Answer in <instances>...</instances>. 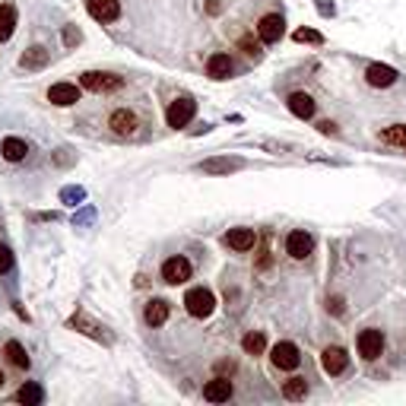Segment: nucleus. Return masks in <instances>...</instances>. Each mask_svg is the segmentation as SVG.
<instances>
[{
	"mask_svg": "<svg viewBox=\"0 0 406 406\" xmlns=\"http://www.w3.org/2000/svg\"><path fill=\"white\" fill-rule=\"evenodd\" d=\"M184 308L191 317H197V321H203V317H210L216 311V296L210 289H203V286H197V289H191L184 296Z\"/></svg>",
	"mask_w": 406,
	"mask_h": 406,
	"instance_id": "2",
	"label": "nucleus"
},
{
	"mask_svg": "<svg viewBox=\"0 0 406 406\" xmlns=\"http://www.w3.org/2000/svg\"><path fill=\"white\" fill-rule=\"evenodd\" d=\"M194 111H197V102H194L191 96H178L172 105H168V111H166L168 127H175V131L187 127V124H191V117H194Z\"/></svg>",
	"mask_w": 406,
	"mask_h": 406,
	"instance_id": "3",
	"label": "nucleus"
},
{
	"mask_svg": "<svg viewBox=\"0 0 406 406\" xmlns=\"http://www.w3.org/2000/svg\"><path fill=\"white\" fill-rule=\"evenodd\" d=\"M232 70H235V64H232V57H229V55H213L207 61V76H210V80H229Z\"/></svg>",
	"mask_w": 406,
	"mask_h": 406,
	"instance_id": "18",
	"label": "nucleus"
},
{
	"mask_svg": "<svg viewBox=\"0 0 406 406\" xmlns=\"http://www.w3.org/2000/svg\"><path fill=\"white\" fill-rule=\"evenodd\" d=\"M365 80H368V86H375V89H387V86L397 83V70L387 67V64H372V67L365 70Z\"/></svg>",
	"mask_w": 406,
	"mask_h": 406,
	"instance_id": "13",
	"label": "nucleus"
},
{
	"mask_svg": "<svg viewBox=\"0 0 406 406\" xmlns=\"http://www.w3.org/2000/svg\"><path fill=\"white\" fill-rule=\"evenodd\" d=\"M48 102L51 105H61V108L76 105V102H80V86H76V83H55L48 89Z\"/></svg>",
	"mask_w": 406,
	"mask_h": 406,
	"instance_id": "14",
	"label": "nucleus"
},
{
	"mask_svg": "<svg viewBox=\"0 0 406 406\" xmlns=\"http://www.w3.org/2000/svg\"><path fill=\"white\" fill-rule=\"evenodd\" d=\"M86 10H89V16H92V20H99V22L121 20V0H89Z\"/></svg>",
	"mask_w": 406,
	"mask_h": 406,
	"instance_id": "11",
	"label": "nucleus"
},
{
	"mask_svg": "<svg viewBox=\"0 0 406 406\" xmlns=\"http://www.w3.org/2000/svg\"><path fill=\"white\" fill-rule=\"evenodd\" d=\"M16 400L26 403V406H38L45 400V393H42V387H38V384H22L20 391H16Z\"/></svg>",
	"mask_w": 406,
	"mask_h": 406,
	"instance_id": "26",
	"label": "nucleus"
},
{
	"mask_svg": "<svg viewBox=\"0 0 406 406\" xmlns=\"http://www.w3.org/2000/svg\"><path fill=\"white\" fill-rule=\"evenodd\" d=\"M321 368L331 375V378L343 375L346 368H349V356H346L343 346H327V349L321 352Z\"/></svg>",
	"mask_w": 406,
	"mask_h": 406,
	"instance_id": "6",
	"label": "nucleus"
},
{
	"mask_svg": "<svg viewBox=\"0 0 406 406\" xmlns=\"http://www.w3.org/2000/svg\"><path fill=\"white\" fill-rule=\"evenodd\" d=\"M64 200H83V191H80V187H67V191H64Z\"/></svg>",
	"mask_w": 406,
	"mask_h": 406,
	"instance_id": "33",
	"label": "nucleus"
},
{
	"mask_svg": "<svg viewBox=\"0 0 406 406\" xmlns=\"http://www.w3.org/2000/svg\"><path fill=\"white\" fill-rule=\"evenodd\" d=\"M317 131H321V133H333V131H337V124H331V121H321V124H317Z\"/></svg>",
	"mask_w": 406,
	"mask_h": 406,
	"instance_id": "35",
	"label": "nucleus"
},
{
	"mask_svg": "<svg viewBox=\"0 0 406 406\" xmlns=\"http://www.w3.org/2000/svg\"><path fill=\"white\" fill-rule=\"evenodd\" d=\"M3 356L10 358V365H16V368H29V352L22 343H16V340H10L7 346H3Z\"/></svg>",
	"mask_w": 406,
	"mask_h": 406,
	"instance_id": "24",
	"label": "nucleus"
},
{
	"mask_svg": "<svg viewBox=\"0 0 406 406\" xmlns=\"http://www.w3.org/2000/svg\"><path fill=\"white\" fill-rule=\"evenodd\" d=\"M296 42L321 45V42H324V35H321V32H314V29H298V32H296Z\"/></svg>",
	"mask_w": 406,
	"mask_h": 406,
	"instance_id": "29",
	"label": "nucleus"
},
{
	"mask_svg": "<svg viewBox=\"0 0 406 406\" xmlns=\"http://www.w3.org/2000/svg\"><path fill=\"white\" fill-rule=\"evenodd\" d=\"M311 251H314V238H311L308 232H302V229L289 232V238H286V254H289L292 261H305Z\"/></svg>",
	"mask_w": 406,
	"mask_h": 406,
	"instance_id": "8",
	"label": "nucleus"
},
{
	"mask_svg": "<svg viewBox=\"0 0 406 406\" xmlns=\"http://www.w3.org/2000/svg\"><path fill=\"white\" fill-rule=\"evenodd\" d=\"M282 32H286V22H282L280 13H267L261 22H257V35H261V42H263V45L280 42Z\"/></svg>",
	"mask_w": 406,
	"mask_h": 406,
	"instance_id": "10",
	"label": "nucleus"
},
{
	"mask_svg": "<svg viewBox=\"0 0 406 406\" xmlns=\"http://www.w3.org/2000/svg\"><path fill=\"white\" fill-rule=\"evenodd\" d=\"M191 273H194L191 261L181 257V254L168 257V261L162 263V280H166L168 286H181V282H187V280H191Z\"/></svg>",
	"mask_w": 406,
	"mask_h": 406,
	"instance_id": "5",
	"label": "nucleus"
},
{
	"mask_svg": "<svg viewBox=\"0 0 406 406\" xmlns=\"http://www.w3.org/2000/svg\"><path fill=\"white\" fill-rule=\"evenodd\" d=\"M48 61H51V51H48V48H42V45H35V48H29L26 55L20 57V64H22V67H26V70H42Z\"/></svg>",
	"mask_w": 406,
	"mask_h": 406,
	"instance_id": "21",
	"label": "nucleus"
},
{
	"mask_svg": "<svg viewBox=\"0 0 406 406\" xmlns=\"http://www.w3.org/2000/svg\"><path fill=\"white\" fill-rule=\"evenodd\" d=\"M286 105H289V111L296 117H302V121H308V117L314 115V99H311L308 92H292Z\"/></svg>",
	"mask_w": 406,
	"mask_h": 406,
	"instance_id": "19",
	"label": "nucleus"
},
{
	"mask_svg": "<svg viewBox=\"0 0 406 406\" xmlns=\"http://www.w3.org/2000/svg\"><path fill=\"white\" fill-rule=\"evenodd\" d=\"M270 358H273V365L282 368V372H296L298 365H302V356H298L296 343H276L273 352H270Z\"/></svg>",
	"mask_w": 406,
	"mask_h": 406,
	"instance_id": "7",
	"label": "nucleus"
},
{
	"mask_svg": "<svg viewBox=\"0 0 406 406\" xmlns=\"http://www.w3.org/2000/svg\"><path fill=\"white\" fill-rule=\"evenodd\" d=\"M143 321L150 324V327H162V324L168 321V302L166 298H152V302H146Z\"/></svg>",
	"mask_w": 406,
	"mask_h": 406,
	"instance_id": "16",
	"label": "nucleus"
},
{
	"mask_svg": "<svg viewBox=\"0 0 406 406\" xmlns=\"http://www.w3.org/2000/svg\"><path fill=\"white\" fill-rule=\"evenodd\" d=\"M16 32V7L13 3H3L0 7V42H10Z\"/></svg>",
	"mask_w": 406,
	"mask_h": 406,
	"instance_id": "23",
	"label": "nucleus"
},
{
	"mask_svg": "<svg viewBox=\"0 0 406 406\" xmlns=\"http://www.w3.org/2000/svg\"><path fill=\"white\" fill-rule=\"evenodd\" d=\"M381 140L391 146H406V124H393L387 131H381Z\"/></svg>",
	"mask_w": 406,
	"mask_h": 406,
	"instance_id": "28",
	"label": "nucleus"
},
{
	"mask_svg": "<svg viewBox=\"0 0 406 406\" xmlns=\"http://www.w3.org/2000/svg\"><path fill=\"white\" fill-rule=\"evenodd\" d=\"M10 270H13V254L7 245H0V273H10Z\"/></svg>",
	"mask_w": 406,
	"mask_h": 406,
	"instance_id": "30",
	"label": "nucleus"
},
{
	"mask_svg": "<svg viewBox=\"0 0 406 406\" xmlns=\"http://www.w3.org/2000/svg\"><path fill=\"white\" fill-rule=\"evenodd\" d=\"M238 168H241V159H207V162H200L203 175H229V172H238Z\"/></svg>",
	"mask_w": 406,
	"mask_h": 406,
	"instance_id": "20",
	"label": "nucleus"
},
{
	"mask_svg": "<svg viewBox=\"0 0 406 406\" xmlns=\"http://www.w3.org/2000/svg\"><path fill=\"white\" fill-rule=\"evenodd\" d=\"M108 127L117 133V137H133L137 127H140V121H137V115H133L131 108H117L115 115L108 117Z\"/></svg>",
	"mask_w": 406,
	"mask_h": 406,
	"instance_id": "9",
	"label": "nucleus"
},
{
	"mask_svg": "<svg viewBox=\"0 0 406 406\" xmlns=\"http://www.w3.org/2000/svg\"><path fill=\"white\" fill-rule=\"evenodd\" d=\"M80 38H83V35H80V29H76V26H67V29H64V45H67V48L80 45Z\"/></svg>",
	"mask_w": 406,
	"mask_h": 406,
	"instance_id": "31",
	"label": "nucleus"
},
{
	"mask_svg": "<svg viewBox=\"0 0 406 406\" xmlns=\"http://www.w3.org/2000/svg\"><path fill=\"white\" fill-rule=\"evenodd\" d=\"M356 346H358V356H362L365 362H375V358H381V352H384V333L368 327V331L358 333Z\"/></svg>",
	"mask_w": 406,
	"mask_h": 406,
	"instance_id": "4",
	"label": "nucleus"
},
{
	"mask_svg": "<svg viewBox=\"0 0 406 406\" xmlns=\"http://www.w3.org/2000/svg\"><path fill=\"white\" fill-rule=\"evenodd\" d=\"M0 152H3L7 162H22L26 152H29V146H26V140H20V137H7L3 143H0Z\"/></svg>",
	"mask_w": 406,
	"mask_h": 406,
	"instance_id": "22",
	"label": "nucleus"
},
{
	"mask_svg": "<svg viewBox=\"0 0 406 406\" xmlns=\"http://www.w3.org/2000/svg\"><path fill=\"white\" fill-rule=\"evenodd\" d=\"M241 349L248 352V356H261L267 349V340H263V333H248V337L241 340Z\"/></svg>",
	"mask_w": 406,
	"mask_h": 406,
	"instance_id": "27",
	"label": "nucleus"
},
{
	"mask_svg": "<svg viewBox=\"0 0 406 406\" xmlns=\"http://www.w3.org/2000/svg\"><path fill=\"white\" fill-rule=\"evenodd\" d=\"M327 308H331L333 314H343V298H331V302H327Z\"/></svg>",
	"mask_w": 406,
	"mask_h": 406,
	"instance_id": "34",
	"label": "nucleus"
},
{
	"mask_svg": "<svg viewBox=\"0 0 406 406\" xmlns=\"http://www.w3.org/2000/svg\"><path fill=\"white\" fill-rule=\"evenodd\" d=\"M229 397H232V381L229 378H213L203 387V400H210V403H226Z\"/></svg>",
	"mask_w": 406,
	"mask_h": 406,
	"instance_id": "17",
	"label": "nucleus"
},
{
	"mask_svg": "<svg viewBox=\"0 0 406 406\" xmlns=\"http://www.w3.org/2000/svg\"><path fill=\"white\" fill-rule=\"evenodd\" d=\"M241 51H245V55L248 57H261V42H251V38H241Z\"/></svg>",
	"mask_w": 406,
	"mask_h": 406,
	"instance_id": "32",
	"label": "nucleus"
},
{
	"mask_svg": "<svg viewBox=\"0 0 406 406\" xmlns=\"http://www.w3.org/2000/svg\"><path fill=\"white\" fill-rule=\"evenodd\" d=\"M70 327L73 331H80V333H86V337H92V340H99V343H108V333H105V327H99L96 321H89V317L83 314V311H76L73 317H70Z\"/></svg>",
	"mask_w": 406,
	"mask_h": 406,
	"instance_id": "15",
	"label": "nucleus"
},
{
	"mask_svg": "<svg viewBox=\"0 0 406 406\" xmlns=\"http://www.w3.org/2000/svg\"><path fill=\"white\" fill-rule=\"evenodd\" d=\"M0 387H3V372H0Z\"/></svg>",
	"mask_w": 406,
	"mask_h": 406,
	"instance_id": "36",
	"label": "nucleus"
},
{
	"mask_svg": "<svg viewBox=\"0 0 406 406\" xmlns=\"http://www.w3.org/2000/svg\"><path fill=\"white\" fill-rule=\"evenodd\" d=\"M80 86L89 92H99V96H105V92H117L121 86H124V80L117 73H108V70H86L83 76H80Z\"/></svg>",
	"mask_w": 406,
	"mask_h": 406,
	"instance_id": "1",
	"label": "nucleus"
},
{
	"mask_svg": "<svg viewBox=\"0 0 406 406\" xmlns=\"http://www.w3.org/2000/svg\"><path fill=\"white\" fill-rule=\"evenodd\" d=\"M222 241H226V248L245 254V251H251L257 245V235H254V229H229V235Z\"/></svg>",
	"mask_w": 406,
	"mask_h": 406,
	"instance_id": "12",
	"label": "nucleus"
},
{
	"mask_svg": "<svg viewBox=\"0 0 406 406\" xmlns=\"http://www.w3.org/2000/svg\"><path fill=\"white\" fill-rule=\"evenodd\" d=\"M282 397H286V400H305V397H308V381H305V378L282 381Z\"/></svg>",
	"mask_w": 406,
	"mask_h": 406,
	"instance_id": "25",
	"label": "nucleus"
}]
</instances>
